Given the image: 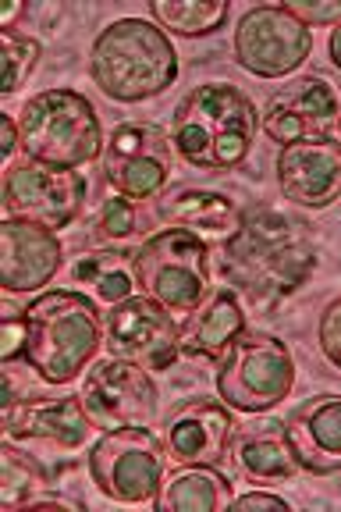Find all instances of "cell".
I'll return each instance as SVG.
<instances>
[{
	"label": "cell",
	"instance_id": "1",
	"mask_svg": "<svg viewBox=\"0 0 341 512\" xmlns=\"http://www.w3.org/2000/svg\"><path fill=\"white\" fill-rule=\"evenodd\" d=\"M317 267L310 224L285 210L256 207L242 214L221 246V278L238 299L270 306L306 285Z\"/></svg>",
	"mask_w": 341,
	"mask_h": 512
},
{
	"label": "cell",
	"instance_id": "2",
	"mask_svg": "<svg viewBox=\"0 0 341 512\" xmlns=\"http://www.w3.org/2000/svg\"><path fill=\"white\" fill-rule=\"evenodd\" d=\"M260 132V111L231 82H203L171 114V146L196 171L224 175L246 164Z\"/></svg>",
	"mask_w": 341,
	"mask_h": 512
},
{
	"label": "cell",
	"instance_id": "3",
	"mask_svg": "<svg viewBox=\"0 0 341 512\" xmlns=\"http://www.w3.org/2000/svg\"><path fill=\"white\" fill-rule=\"evenodd\" d=\"M25 317V367L43 384H72L93 367L104 345V320L86 292L57 288L40 292L22 310Z\"/></svg>",
	"mask_w": 341,
	"mask_h": 512
},
{
	"label": "cell",
	"instance_id": "4",
	"mask_svg": "<svg viewBox=\"0 0 341 512\" xmlns=\"http://www.w3.org/2000/svg\"><path fill=\"white\" fill-rule=\"evenodd\" d=\"M89 79L114 104H143L178 79V50L150 18H114L96 32Z\"/></svg>",
	"mask_w": 341,
	"mask_h": 512
},
{
	"label": "cell",
	"instance_id": "5",
	"mask_svg": "<svg viewBox=\"0 0 341 512\" xmlns=\"http://www.w3.org/2000/svg\"><path fill=\"white\" fill-rule=\"evenodd\" d=\"M25 160L47 168L79 171L104 157V128L93 100L79 89H43L18 111Z\"/></svg>",
	"mask_w": 341,
	"mask_h": 512
},
{
	"label": "cell",
	"instance_id": "6",
	"mask_svg": "<svg viewBox=\"0 0 341 512\" xmlns=\"http://www.w3.org/2000/svg\"><path fill=\"white\" fill-rule=\"evenodd\" d=\"M135 285L171 313H192L210 288V246L189 228H160L135 249Z\"/></svg>",
	"mask_w": 341,
	"mask_h": 512
},
{
	"label": "cell",
	"instance_id": "7",
	"mask_svg": "<svg viewBox=\"0 0 341 512\" xmlns=\"http://www.w3.org/2000/svg\"><path fill=\"white\" fill-rule=\"evenodd\" d=\"M295 388V356L278 335L242 331L217 367V399L235 413H267Z\"/></svg>",
	"mask_w": 341,
	"mask_h": 512
},
{
	"label": "cell",
	"instance_id": "8",
	"mask_svg": "<svg viewBox=\"0 0 341 512\" xmlns=\"http://www.w3.org/2000/svg\"><path fill=\"white\" fill-rule=\"evenodd\" d=\"M167 470V448L150 427L104 431L89 448V477L107 502L153 505Z\"/></svg>",
	"mask_w": 341,
	"mask_h": 512
},
{
	"label": "cell",
	"instance_id": "9",
	"mask_svg": "<svg viewBox=\"0 0 341 512\" xmlns=\"http://www.w3.org/2000/svg\"><path fill=\"white\" fill-rule=\"evenodd\" d=\"M104 178L118 196L128 200H153L164 192L175 171V146L171 132L150 125V121H125L114 125L100 157Z\"/></svg>",
	"mask_w": 341,
	"mask_h": 512
},
{
	"label": "cell",
	"instance_id": "10",
	"mask_svg": "<svg viewBox=\"0 0 341 512\" xmlns=\"http://www.w3.org/2000/svg\"><path fill=\"white\" fill-rule=\"evenodd\" d=\"M313 50V29L285 4L249 8L235 25V61L256 79H288Z\"/></svg>",
	"mask_w": 341,
	"mask_h": 512
},
{
	"label": "cell",
	"instance_id": "11",
	"mask_svg": "<svg viewBox=\"0 0 341 512\" xmlns=\"http://www.w3.org/2000/svg\"><path fill=\"white\" fill-rule=\"evenodd\" d=\"M104 345L107 356H118L135 367L160 374L171 370L182 356V328L171 320V310L135 292L104 313Z\"/></svg>",
	"mask_w": 341,
	"mask_h": 512
},
{
	"label": "cell",
	"instance_id": "12",
	"mask_svg": "<svg viewBox=\"0 0 341 512\" xmlns=\"http://www.w3.org/2000/svg\"><path fill=\"white\" fill-rule=\"evenodd\" d=\"M86 203V178L79 171H61L36 164V160H18L8 164L4 175V214L15 221L40 224L47 232H61L82 214Z\"/></svg>",
	"mask_w": 341,
	"mask_h": 512
},
{
	"label": "cell",
	"instance_id": "13",
	"mask_svg": "<svg viewBox=\"0 0 341 512\" xmlns=\"http://www.w3.org/2000/svg\"><path fill=\"white\" fill-rule=\"evenodd\" d=\"M79 399L96 431H118V427H150L160 395L150 370L107 356L86 370Z\"/></svg>",
	"mask_w": 341,
	"mask_h": 512
},
{
	"label": "cell",
	"instance_id": "14",
	"mask_svg": "<svg viewBox=\"0 0 341 512\" xmlns=\"http://www.w3.org/2000/svg\"><path fill=\"white\" fill-rule=\"evenodd\" d=\"M341 118V100L324 75L288 79L260 111V132L270 143L288 146L299 139L334 136Z\"/></svg>",
	"mask_w": 341,
	"mask_h": 512
},
{
	"label": "cell",
	"instance_id": "15",
	"mask_svg": "<svg viewBox=\"0 0 341 512\" xmlns=\"http://www.w3.org/2000/svg\"><path fill=\"white\" fill-rule=\"evenodd\" d=\"M274 175H278V189L288 203L302 210H327L341 200L338 136L299 139V143L278 146Z\"/></svg>",
	"mask_w": 341,
	"mask_h": 512
},
{
	"label": "cell",
	"instance_id": "16",
	"mask_svg": "<svg viewBox=\"0 0 341 512\" xmlns=\"http://www.w3.org/2000/svg\"><path fill=\"white\" fill-rule=\"evenodd\" d=\"M235 416L217 399H192L164 427L167 459L175 466H221L235 438Z\"/></svg>",
	"mask_w": 341,
	"mask_h": 512
},
{
	"label": "cell",
	"instance_id": "17",
	"mask_svg": "<svg viewBox=\"0 0 341 512\" xmlns=\"http://www.w3.org/2000/svg\"><path fill=\"white\" fill-rule=\"evenodd\" d=\"M64 264V246L57 232L40 224L4 217L0 224V285L11 296L43 292Z\"/></svg>",
	"mask_w": 341,
	"mask_h": 512
},
{
	"label": "cell",
	"instance_id": "18",
	"mask_svg": "<svg viewBox=\"0 0 341 512\" xmlns=\"http://www.w3.org/2000/svg\"><path fill=\"white\" fill-rule=\"evenodd\" d=\"M285 438L302 473L334 477L341 473V395L324 392L306 399L285 424Z\"/></svg>",
	"mask_w": 341,
	"mask_h": 512
},
{
	"label": "cell",
	"instance_id": "19",
	"mask_svg": "<svg viewBox=\"0 0 341 512\" xmlns=\"http://www.w3.org/2000/svg\"><path fill=\"white\" fill-rule=\"evenodd\" d=\"M86 406L79 395H61V399H22L4 409V431L11 441H43L61 452H79L93 434Z\"/></svg>",
	"mask_w": 341,
	"mask_h": 512
},
{
	"label": "cell",
	"instance_id": "20",
	"mask_svg": "<svg viewBox=\"0 0 341 512\" xmlns=\"http://www.w3.org/2000/svg\"><path fill=\"white\" fill-rule=\"evenodd\" d=\"M246 331V310L242 299L228 285L214 288L182 324V356L203 363H221L224 352Z\"/></svg>",
	"mask_w": 341,
	"mask_h": 512
},
{
	"label": "cell",
	"instance_id": "21",
	"mask_svg": "<svg viewBox=\"0 0 341 512\" xmlns=\"http://www.w3.org/2000/svg\"><path fill=\"white\" fill-rule=\"evenodd\" d=\"M157 214L167 228H189L196 235H224V239L242 221L238 203L214 189H178L175 196H164L157 203Z\"/></svg>",
	"mask_w": 341,
	"mask_h": 512
},
{
	"label": "cell",
	"instance_id": "22",
	"mask_svg": "<svg viewBox=\"0 0 341 512\" xmlns=\"http://www.w3.org/2000/svg\"><path fill=\"white\" fill-rule=\"evenodd\" d=\"M231 502V484L217 466H178L164 477L153 509L160 512H217Z\"/></svg>",
	"mask_w": 341,
	"mask_h": 512
},
{
	"label": "cell",
	"instance_id": "23",
	"mask_svg": "<svg viewBox=\"0 0 341 512\" xmlns=\"http://www.w3.org/2000/svg\"><path fill=\"white\" fill-rule=\"evenodd\" d=\"M231 452H235L238 470L246 473L253 484H285L299 473V463H295L292 445H288L281 424L238 434Z\"/></svg>",
	"mask_w": 341,
	"mask_h": 512
},
{
	"label": "cell",
	"instance_id": "24",
	"mask_svg": "<svg viewBox=\"0 0 341 512\" xmlns=\"http://www.w3.org/2000/svg\"><path fill=\"white\" fill-rule=\"evenodd\" d=\"M72 278L104 306L121 303V299L135 296V288H139L135 285V249L107 246L82 253L72 267Z\"/></svg>",
	"mask_w": 341,
	"mask_h": 512
},
{
	"label": "cell",
	"instance_id": "25",
	"mask_svg": "<svg viewBox=\"0 0 341 512\" xmlns=\"http://www.w3.org/2000/svg\"><path fill=\"white\" fill-rule=\"evenodd\" d=\"M150 15L167 36H214L228 22V4L224 0H150Z\"/></svg>",
	"mask_w": 341,
	"mask_h": 512
},
{
	"label": "cell",
	"instance_id": "26",
	"mask_svg": "<svg viewBox=\"0 0 341 512\" xmlns=\"http://www.w3.org/2000/svg\"><path fill=\"white\" fill-rule=\"evenodd\" d=\"M40 491H47V470L36 456L15 448V441L8 438V445L0 448V498L8 509H25L29 498H36Z\"/></svg>",
	"mask_w": 341,
	"mask_h": 512
},
{
	"label": "cell",
	"instance_id": "27",
	"mask_svg": "<svg viewBox=\"0 0 341 512\" xmlns=\"http://www.w3.org/2000/svg\"><path fill=\"white\" fill-rule=\"evenodd\" d=\"M0 43H4V82H0V89L11 96L32 79L36 68H40L43 47H40V40H32L29 32H15V29L0 32Z\"/></svg>",
	"mask_w": 341,
	"mask_h": 512
},
{
	"label": "cell",
	"instance_id": "28",
	"mask_svg": "<svg viewBox=\"0 0 341 512\" xmlns=\"http://www.w3.org/2000/svg\"><path fill=\"white\" fill-rule=\"evenodd\" d=\"M139 224V214H135V203L128 196H107L104 207H100V217H96V239L100 242H121L135 232Z\"/></svg>",
	"mask_w": 341,
	"mask_h": 512
},
{
	"label": "cell",
	"instance_id": "29",
	"mask_svg": "<svg viewBox=\"0 0 341 512\" xmlns=\"http://www.w3.org/2000/svg\"><path fill=\"white\" fill-rule=\"evenodd\" d=\"M317 342H320V352H324V360L341 370V296L331 299V303L324 306V313H320Z\"/></svg>",
	"mask_w": 341,
	"mask_h": 512
},
{
	"label": "cell",
	"instance_id": "30",
	"mask_svg": "<svg viewBox=\"0 0 341 512\" xmlns=\"http://www.w3.org/2000/svg\"><path fill=\"white\" fill-rule=\"evenodd\" d=\"M0 360H4V367L25 360V317H22V310L4 313V324H0Z\"/></svg>",
	"mask_w": 341,
	"mask_h": 512
},
{
	"label": "cell",
	"instance_id": "31",
	"mask_svg": "<svg viewBox=\"0 0 341 512\" xmlns=\"http://www.w3.org/2000/svg\"><path fill=\"white\" fill-rule=\"evenodd\" d=\"M285 8L292 11L302 25H310V29H317V25H331L334 29V25L341 22V0H324V4H317V0H292Z\"/></svg>",
	"mask_w": 341,
	"mask_h": 512
},
{
	"label": "cell",
	"instance_id": "32",
	"mask_svg": "<svg viewBox=\"0 0 341 512\" xmlns=\"http://www.w3.org/2000/svg\"><path fill=\"white\" fill-rule=\"evenodd\" d=\"M231 509L235 512H253V509H270V512H288L292 505L285 502L281 495H270V491H249V495L231 498Z\"/></svg>",
	"mask_w": 341,
	"mask_h": 512
},
{
	"label": "cell",
	"instance_id": "33",
	"mask_svg": "<svg viewBox=\"0 0 341 512\" xmlns=\"http://www.w3.org/2000/svg\"><path fill=\"white\" fill-rule=\"evenodd\" d=\"M0 132H4L0 153H4V160H11V157H15V150H22V132H18V118L4 114V118H0Z\"/></svg>",
	"mask_w": 341,
	"mask_h": 512
},
{
	"label": "cell",
	"instance_id": "34",
	"mask_svg": "<svg viewBox=\"0 0 341 512\" xmlns=\"http://www.w3.org/2000/svg\"><path fill=\"white\" fill-rule=\"evenodd\" d=\"M25 509H72V512H79V502H72V498H64V495H50V491H40L36 498L25 502Z\"/></svg>",
	"mask_w": 341,
	"mask_h": 512
},
{
	"label": "cell",
	"instance_id": "35",
	"mask_svg": "<svg viewBox=\"0 0 341 512\" xmlns=\"http://www.w3.org/2000/svg\"><path fill=\"white\" fill-rule=\"evenodd\" d=\"M327 54H331V64L341 72V22L331 29V36H327Z\"/></svg>",
	"mask_w": 341,
	"mask_h": 512
},
{
	"label": "cell",
	"instance_id": "36",
	"mask_svg": "<svg viewBox=\"0 0 341 512\" xmlns=\"http://www.w3.org/2000/svg\"><path fill=\"white\" fill-rule=\"evenodd\" d=\"M22 11H25L22 4H11V8L4 11V22H0V29H11V22H15V18L22 15Z\"/></svg>",
	"mask_w": 341,
	"mask_h": 512
},
{
	"label": "cell",
	"instance_id": "37",
	"mask_svg": "<svg viewBox=\"0 0 341 512\" xmlns=\"http://www.w3.org/2000/svg\"><path fill=\"white\" fill-rule=\"evenodd\" d=\"M338 143H341V118H338Z\"/></svg>",
	"mask_w": 341,
	"mask_h": 512
}]
</instances>
